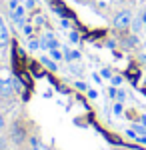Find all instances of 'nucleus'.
<instances>
[{
	"mask_svg": "<svg viewBox=\"0 0 146 150\" xmlns=\"http://www.w3.org/2000/svg\"><path fill=\"white\" fill-rule=\"evenodd\" d=\"M112 24H114L116 30H126V28H130V24H132V14H130V10H120L114 16Z\"/></svg>",
	"mask_w": 146,
	"mask_h": 150,
	"instance_id": "obj_1",
	"label": "nucleus"
},
{
	"mask_svg": "<svg viewBox=\"0 0 146 150\" xmlns=\"http://www.w3.org/2000/svg\"><path fill=\"white\" fill-rule=\"evenodd\" d=\"M40 46H42V48H48V50H54V48H58L60 44H58V40L50 34V32H46L44 38H42V42H40Z\"/></svg>",
	"mask_w": 146,
	"mask_h": 150,
	"instance_id": "obj_2",
	"label": "nucleus"
},
{
	"mask_svg": "<svg viewBox=\"0 0 146 150\" xmlns=\"http://www.w3.org/2000/svg\"><path fill=\"white\" fill-rule=\"evenodd\" d=\"M8 42H10V36H8V28H6L4 20L0 18V48H6V46H8Z\"/></svg>",
	"mask_w": 146,
	"mask_h": 150,
	"instance_id": "obj_3",
	"label": "nucleus"
},
{
	"mask_svg": "<svg viewBox=\"0 0 146 150\" xmlns=\"http://www.w3.org/2000/svg\"><path fill=\"white\" fill-rule=\"evenodd\" d=\"M12 90H14L12 80H2V82H0V96H2V98H8V96H12Z\"/></svg>",
	"mask_w": 146,
	"mask_h": 150,
	"instance_id": "obj_4",
	"label": "nucleus"
},
{
	"mask_svg": "<svg viewBox=\"0 0 146 150\" xmlns=\"http://www.w3.org/2000/svg\"><path fill=\"white\" fill-rule=\"evenodd\" d=\"M12 20L18 24V26H24V8H16V10H12Z\"/></svg>",
	"mask_w": 146,
	"mask_h": 150,
	"instance_id": "obj_5",
	"label": "nucleus"
},
{
	"mask_svg": "<svg viewBox=\"0 0 146 150\" xmlns=\"http://www.w3.org/2000/svg\"><path fill=\"white\" fill-rule=\"evenodd\" d=\"M16 76L22 80V84L24 86H32V76L26 72V70H16Z\"/></svg>",
	"mask_w": 146,
	"mask_h": 150,
	"instance_id": "obj_6",
	"label": "nucleus"
},
{
	"mask_svg": "<svg viewBox=\"0 0 146 150\" xmlns=\"http://www.w3.org/2000/svg\"><path fill=\"white\" fill-rule=\"evenodd\" d=\"M64 56H66L68 62H76V60H80V52L78 50H64Z\"/></svg>",
	"mask_w": 146,
	"mask_h": 150,
	"instance_id": "obj_7",
	"label": "nucleus"
},
{
	"mask_svg": "<svg viewBox=\"0 0 146 150\" xmlns=\"http://www.w3.org/2000/svg\"><path fill=\"white\" fill-rule=\"evenodd\" d=\"M42 66L44 68H48V70H52V72H56L58 70V66H56V62H54V58H42Z\"/></svg>",
	"mask_w": 146,
	"mask_h": 150,
	"instance_id": "obj_8",
	"label": "nucleus"
},
{
	"mask_svg": "<svg viewBox=\"0 0 146 150\" xmlns=\"http://www.w3.org/2000/svg\"><path fill=\"white\" fill-rule=\"evenodd\" d=\"M130 26H132V32H134V34H138V32L142 30V26H144V20H142V14H140V16H138V18H136L134 22L130 24Z\"/></svg>",
	"mask_w": 146,
	"mask_h": 150,
	"instance_id": "obj_9",
	"label": "nucleus"
},
{
	"mask_svg": "<svg viewBox=\"0 0 146 150\" xmlns=\"http://www.w3.org/2000/svg\"><path fill=\"white\" fill-rule=\"evenodd\" d=\"M30 70H32L34 76H44V70H42V66L38 62H30Z\"/></svg>",
	"mask_w": 146,
	"mask_h": 150,
	"instance_id": "obj_10",
	"label": "nucleus"
},
{
	"mask_svg": "<svg viewBox=\"0 0 146 150\" xmlns=\"http://www.w3.org/2000/svg\"><path fill=\"white\" fill-rule=\"evenodd\" d=\"M126 74H128V78H130V80H132V82H136V78H138V74H140V70L136 68V66H130Z\"/></svg>",
	"mask_w": 146,
	"mask_h": 150,
	"instance_id": "obj_11",
	"label": "nucleus"
},
{
	"mask_svg": "<svg viewBox=\"0 0 146 150\" xmlns=\"http://www.w3.org/2000/svg\"><path fill=\"white\" fill-rule=\"evenodd\" d=\"M30 142H32V148H34V150H50V148H46V146H44V144H42L38 138H30Z\"/></svg>",
	"mask_w": 146,
	"mask_h": 150,
	"instance_id": "obj_12",
	"label": "nucleus"
},
{
	"mask_svg": "<svg viewBox=\"0 0 146 150\" xmlns=\"http://www.w3.org/2000/svg\"><path fill=\"white\" fill-rule=\"evenodd\" d=\"M12 138L16 140V142L22 140V128H20V126H14V130H12Z\"/></svg>",
	"mask_w": 146,
	"mask_h": 150,
	"instance_id": "obj_13",
	"label": "nucleus"
},
{
	"mask_svg": "<svg viewBox=\"0 0 146 150\" xmlns=\"http://www.w3.org/2000/svg\"><path fill=\"white\" fill-rule=\"evenodd\" d=\"M134 132L138 134V136H146V126H142V124H134Z\"/></svg>",
	"mask_w": 146,
	"mask_h": 150,
	"instance_id": "obj_14",
	"label": "nucleus"
},
{
	"mask_svg": "<svg viewBox=\"0 0 146 150\" xmlns=\"http://www.w3.org/2000/svg\"><path fill=\"white\" fill-rule=\"evenodd\" d=\"M50 54H52V58H54V60H62V52H60L58 48H54V50H50Z\"/></svg>",
	"mask_w": 146,
	"mask_h": 150,
	"instance_id": "obj_15",
	"label": "nucleus"
},
{
	"mask_svg": "<svg viewBox=\"0 0 146 150\" xmlns=\"http://www.w3.org/2000/svg\"><path fill=\"white\" fill-rule=\"evenodd\" d=\"M22 30H24V34H26V36H32V32H34V28L30 26V24H24Z\"/></svg>",
	"mask_w": 146,
	"mask_h": 150,
	"instance_id": "obj_16",
	"label": "nucleus"
},
{
	"mask_svg": "<svg viewBox=\"0 0 146 150\" xmlns=\"http://www.w3.org/2000/svg\"><path fill=\"white\" fill-rule=\"evenodd\" d=\"M28 48H30V50H38V48H40V42H38V40H30V44H28Z\"/></svg>",
	"mask_w": 146,
	"mask_h": 150,
	"instance_id": "obj_17",
	"label": "nucleus"
},
{
	"mask_svg": "<svg viewBox=\"0 0 146 150\" xmlns=\"http://www.w3.org/2000/svg\"><path fill=\"white\" fill-rule=\"evenodd\" d=\"M126 44H128V46H136V44H138V40H136V36H130V38L126 40Z\"/></svg>",
	"mask_w": 146,
	"mask_h": 150,
	"instance_id": "obj_18",
	"label": "nucleus"
},
{
	"mask_svg": "<svg viewBox=\"0 0 146 150\" xmlns=\"http://www.w3.org/2000/svg\"><path fill=\"white\" fill-rule=\"evenodd\" d=\"M116 98H118V102H124V100H126V92H122V90H118V94H116Z\"/></svg>",
	"mask_w": 146,
	"mask_h": 150,
	"instance_id": "obj_19",
	"label": "nucleus"
},
{
	"mask_svg": "<svg viewBox=\"0 0 146 150\" xmlns=\"http://www.w3.org/2000/svg\"><path fill=\"white\" fill-rule=\"evenodd\" d=\"M70 40H72V42H80V36H78V32H70Z\"/></svg>",
	"mask_w": 146,
	"mask_h": 150,
	"instance_id": "obj_20",
	"label": "nucleus"
},
{
	"mask_svg": "<svg viewBox=\"0 0 146 150\" xmlns=\"http://www.w3.org/2000/svg\"><path fill=\"white\" fill-rule=\"evenodd\" d=\"M114 114H122V104H114Z\"/></svg>",
	"mask_w": 146,
	"mask_h": 150,
	"instance_id": "obj_21",
	"label": "nucleus"
},
{
	"mask_svg": "<svg viewBox=\"0 0 146 150\" xmlns=\"http://www.w3.org/2000/svg\"><path fill=\"white\" fill-rule=\"evenodd\" d=\"M120 82H122V76H114V78H112V84H114V86H118Z\"/></svg>",
	"mask_w": 146,
	"mask_h": 150,
	"instance_id": "obj_22",
	"label": "nucleus"
},
{
	"mask_svg": "<svg viewBox=\"0 0 146 150\" xmlns=\"http://www.w3.org/2000/svg\"><path fill=\"white\" fill-rule=\"evenodd\" d=\"M116 94H118L116 88H110V90H108V96H110V98H116Z\"/></svg>",
	"mask_w": 146,
	"mask_h": 150,
	"instance_id": "obj_23",
	"label": "nucleus"
},
{
	"mask_svg": "<svg viewBox=\"0 0 146 150\" xmlns=\"http://www.w3.org/2000/svg\"><path fill=\"white\" fill-rule=\"evenodd\" d=\"M10 8H12V10L18 8V0H10Z\"/></svg>",
	"mask_w": 146,
	"mask_h": 150,
	"instance_id": "obj_24",
	"label": "nucleus"
},
{
	"mask_svg": "<svg viewBox=\"0 0 146 150\" xmlns=\"http://www.w3.org/2000/svg\"><path fill=\"white\" fill-rule=\"evenodd\" d=\"M76 88H78V90H86V84H84V82H76Z\"/></svg>",
	"mask_w": 146,
	"mask_h": 150,
	"instance_id": "obj_25",
	"label": "nucleus"
},
{
	"mask_svg": "<svg viewBox=\"0 0 146 150\" xmlns=\"http://www.w3.org/2000/svg\"><path fill=\"white\" fill-rule=\"evenodd\" d=\"M72 72H76V74H80V72H82V68H80V66H76V64H72Z\"/></svg>",
	"mask_w": 146,
	"mask_h": 150,
	"instance_id": "obj_26",
	"label": "nucleus"
},
{
	"mask_svg": "<svg viewBox=\"0 0 146 150\" xmlns=\"http://www.w3.org/2000/svg\"><path fill=\"white\" fill-rule=\"evenodd\" d=\"M96 96H98L96 90H88V98H96Z\"/></svg>",
	"mask_w": 146,
	"mask_h": 150,
	"instance_id": "obj_27",
	"label": "nucleus"
},
{
	"mask_svg": "<svg viewBox=\"0 0 146 150\" xmlns=\"http://www.w3.org/2000/svg\"><path fill=\"white\" fill-rule=\"evenodd\" d=\"M102 76H104V78H110V70L104 68V70H102Z\"/></svg>",
	"mask_w": 146,
	"mask_h": 150,
	"instance_id": "obj_28",
	"label": "nucleus"
},
{
	"mask_svg": "<svg viewBox=\"0 0 146 150\" xmlns=\"http://www.w3.org/2000/svg\"><path fill=\"white\" fill-rule=\"evenodd\" d=\"M34 6V0H26V8H32Z\"/></svg>",
	"mask_w": 146,
	"mask_h": 150,
	"instance_id": "obj_29",
	"label": "nucleus"
},
{
	"mask_svg": "<svg viewBox=\"0 0 146 150\" xmlns=\"http://www.w3.org/2000/svg\"><path fill=\"white\" fill-rule=\"evenodd\" d=\"M2 130H4V118L0 116V132H2Z\"/></svg>",
	"mask_w": 146,
	"mask_h": 150,
	"instance_id": "obj_30",
	"label": "nucleus"
},
{
	"mask_svg": "<svg viewBox=\"0 0 146 150\" xmlns=\"http://www.w3.org/2000/svg\"><path fill=\"white\" fill-rule=\"evenodd\" d=\"M140 124H142V126H146V116H140Z\"/></svg>",
	"mask_w": 146,
	"mask_h": 150,
	"instance_id": "obj_31",
	"label": "nucleus"
},
{
	"mask_svg": "<svg viewBox=\"0 0 146 150\" xmlns=\"http://www.w3.org/2000/svg\"><path fill=\"white\" fill-rule=\"evenodd\" d=\"M0 150H4V140L0 138Z\"/></svg>",
	"mask_w": 146,
	"mask_h": 150,
	"instance_id": "obj_32",
	"label": "nucleus"
},
{
	"mask_svg": "<svg viewBox=\"0 0 146 150\" xmlns=\"http://www.w3.org/2000/svg\"><path fill=\"white\" fill-rule=\"evenodd\" d=\"M0 82H2V80H0Z\"/></svg>",
	"mask_w": 146,
	"mask_h": 150,
	"instance_id": "obj_33",
	"label": "nucleus"
}]
</instances>
